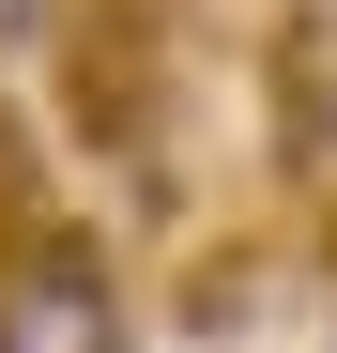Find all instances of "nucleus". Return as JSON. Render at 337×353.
<instances>
[{
  "mask_svg": "<svg viewBox=\"0 0 337 353\" xmlns=\"http://www.w3.org/2000/svg\"><path fill=\"white\" fill-rule=\"evenodd\" d=\"M31 230H46V215H31V139H16V108H0V261H16Z\"/></svg>",
  "mask_w": 337,
  "mask_h": 353,
  "instance_id": "2",
  "label": "nucleus"
},
{
  "mask_svg": "<svg viewBox=\"0 0 337 353\" xmlns=\"http://www.w3.org/2000/svg\"><path fill=\"white\" fill-rule=\"evenodd\" d=\"M0 353H123V292H107L92 230H31L0 261Z\"/></svg>",
  "mask_w": 337,
  "mask_h": 353,
  "instance_id": "1",
  "label": "nucleus"
}]
</instances>
